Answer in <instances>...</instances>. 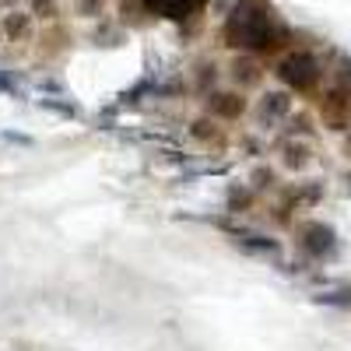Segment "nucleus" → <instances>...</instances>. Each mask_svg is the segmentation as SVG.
I'll list each match as a JSON object with an SVG mask.
<instances>
[{
	"label": "nucleus",
	"mask_w": 351,
	"mask_h": 351,
	"mask_svg": "<svg viewBox=\"0 0 351 351\" xmlns=\"http://www.w3.org/2000/svg\"><path fill=\"white\" fill-rule=\"evenodd\" d=\"M225 39L239 49H278L288 39V28L274 18L267 0H243L225 25Z\"/></svg>",
	"instance_id": "f257e3e1"
},
{
	"label": "nucleus",
	"mask_w": 351,
	"mask_h": 351,
	"mask_svg": "<svg viewBox=\"0 0 351 351\" xmlns=\"http://www.w3.org/2000/svg\"><path fill=\"white\" fill-rule=\"evenodd\" d=\"M278 77L288 88H295V92H309V88H316V81H319V64H316L313 53H291V56L281 60Z\"/></svg>",
	"instance_id": "f03ea898"
},
{
	"label": "nucleus",
	"mask_w": 351,
	"mask_h": 351,
	"mask_svg": "<svg viewBox=\"0 0 351 351\" xmlns=\"http://www.w3.org/2000/svg\"><path fill=\"white\" fill-rule=\"evenodd\" d=\"M299 243H302V250L309 253V256H316V260H324V256H330L334 250H337V236H334V228L330 225H324V221H309V225H302V232H299Z\"/></svg>",
	"instance_id": "7ed1b4c3"
},
{
	"label": "nucleus",
	"mask_w": 351,
	"mask_h": 351,
	"mask_svg": "<svg viewBox=\"0 0 351 351\" xmlns=\"http://www.w3.org/2000/svg\"><path fill=\"white\" fill-rule=\"evenodd\" d=\"M144 4H148V11H155V14H162V18L183 21V18H190L193 11H200L208 0H144Z\"/></svg>",
	"instance_id": "20e7f679"
},
{
	"label": "nucleus",
	"mask_w": 351,
	"mask_h": 351,
	"mask_svg": "<svg viewBox=\"0 0 351 351\" xmlns=\"http://www.w3.org/2000/svg\"><path fill=\"white\" fill-rule=\"evenodd\" d=\"M288 109H291L288 92H271V95H263V102H260V120L274 123V120H281V116H288Z\"/></svg>",
	"instance_id": "39448f33"
},
{
	"label": "nucleus",
	"mask_w": 351,
	"mask_h": 351,
	"mask_svg": "<svg viewBox=\"0 0 351 351\" xmlns=\"http://www.w3.org/2000/svg\"><path fill=\"white\" fill-rule=\"evenodd\" d=\"M211 109H215V112H225V116H239V112L246 109V102H243L239 95H215Z\"/></svg>",
	"instance_id": "423d86ee"
},
{
	"label": "nucleus",
	"mask_w": 351,
	"mask_h": 351,
	"mask_svg": "<svg viewBox=\"0 0 351 351\" xmlns=\"http://www.w3.org/2000/svg\"><path fill=\"white\" fill-rule=\"evenodd\" d=\"M232 77L243 81V84H253V81L260 77V71H256L253 60H236V64H232Z\"/></svg>",
	"instance_id": "0eeeda50"
},
{
	"label": "nucleus",
	"mask_w": 351,
	"mask_h": 351,
	"mask_svg": "<svg viewBox=\"0 0 351 351\" xmlns=\"http://www.w3.org/2000/svg\"><path fill=\"white\" fill-rule=\"evenodd\" d=\"M306 162H309V148H302V144H288L285 165H288V169H302Z\"/></svg>",
	"instance_id": "6e6552de"
},
{
	"label": "nucleus",
	"mask_w": 351,
	"mask_h": 351,
	"mask_svg": "<svg viewBox=\"0 0 351 351\" xmlns=\"http://www.w3.org/2000/svg\"><path fill=\"white\" fill-rule=\"evenodd\" d=\"M4 32H8L11 39L25 36V32H28V18H25V14H11V18L4 21Z\"/></svg>",
	"instance_id": "1a4fd4ad"
},
{
	"label": "nucleus",
	"mask_w": 351,
	"mask_h": 351,
	"mask_svg": "<svg viewBox=\"0 0 351 351\" xmlns=\"http://www.w3.org/2000/svg\"><path fill=\"white\" fill-rule=\"evenodd\" d=\"M102 11V0H77V14L81 18H95Z\"/></svg>",
	"instance_id": "9d476101"
},
{
	"label": "nucleus",
	"mask_w": 351,
	"mask_h": 351,
	"mask_svg": "<svg viewBox=\"0 0 351 351\" xmlns=\"http://www.w3.org/2000/svg\"><path fill=\"white\" fill-rule=\"evenodd\" d=\"M316 302H334V306H348V302H351V291H334V295H319Z\"/></svg>",
	"instance_id": "9b49d317"
},
{
	"label": "nucleus",
	"mask_w": 351,
	"mask_h": 351,
	"mask_svg": "<svg viewBox=\"0 0 351 351\" xmlns=\"http://www.w3.org/2000/svg\"><path fill=\"white\" fill-rule=\"evenodd\" d=\"M0 92H11V95L18 92V84H14V81H11V77L4 74V71H0Z\"/></svg>",
	"instance_id": "f8f14e48"
},
{
	"label": "nucleus",
	"mask_w": 351,
	"mask_h": 351,
	"mask_svg": "<svg viewBox=\"0 0 351 351\" xmlns=\"http://www.w3.org/2000/svg\"><path fill=\"white\" fill-rule=\"evenodd\" d=\"M46 4V11H49V18H53V0H36V8H43Z\"/></svg>",
	"instance_id": "ddd939ff"
},
{
	"label": "nucleus",
	"mask_w": 351,
	"mask_h": 351,
	"mask_svg": "<svg viewBox=\"0 0 351 351\" xmlns=\"http://www.w3.org/2000/svg\"><path fill=\"white\" fill-rule=\"evenodd\" d=\"M348 193H351V176H348Z\"/></svg>",
	"instance_id": "4468645a"
}]
</instances>
